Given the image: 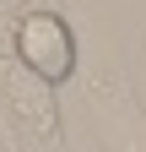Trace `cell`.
<instances>
[{
	"mask_svg": "<svg viewBox=\"0 0 146 152\" xmlns=\"http://www.w3.org/2000/svg\"><path fill=\"white\" fill-rule=\"evenodd\" d=\"M0 6H6V0H0Z\"/></svg>",
	"mask_w": 146,
	"mask_h": 152,
	"instance_id": "cell-3",
	"label": "cell"
},
{
	"mask_svg": "<svg viewBox=\"0 0 146 152\" xmlns=\"http://www.w3.org/2000/svg\"><path fill=\"white\" fill-rule=\"evenodd\" d=\"M0 92H6L11 130L27 147H54V141H60V109H54V87L49 82H38L27 65L11 60L6 71H0Z\"/></svg>",
	"mask_w": 146,
	"mask_h": 152,
	"instance_id": "cell-2",
	"label": "cell"
},
{
	"mask_svg": "<svg viewBox=\"0 0 146 152\" xmlns=\"http://www.w3.org/2000/svg\"><path fill=\"white\" fill-rule=\"evenodd\" d=\"M11 54H16V65H27L49 87H65L76 76V60H81L70 22L60 11H43V6H33L11 22Z\"/></svg>",
	"mask_w": 146,
	"mask_h": 152,
	"instance_id": "cell-1",
	"label": "cell"
}]
</instances>
